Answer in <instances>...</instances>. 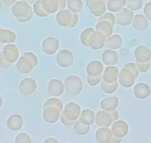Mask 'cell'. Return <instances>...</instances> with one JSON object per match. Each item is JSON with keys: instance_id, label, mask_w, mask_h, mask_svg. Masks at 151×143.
Returning <instances> with one entry per match:
<instances>
[{"instance_id": "cell-1", "label": "cell", "mask_w": 151, "mask_h": 143, "mask_svg": "<svg viewBox=\"0 0 151 143\" xmlns=\"http://www.w3.org/2000/svg\"><path fill=\"white\" fill-rule=\"evenodd\" d=\"M127 7L132 10H138L142 8V2L141 0H127Z\"/></svg>"}, {"instance_id": "cell-2", "label": "cell", "mask_w": 151, "mask_h": 143, "mask_svg": "<svg viewBox=\"0 0 151 143\" xmlns=\"http://www.w3.org/2000/svg\"><path fill=\"white\" fill-rule=\"evenodd\" d=\"M145 14L149 20H151V2L146 4L145 8Z\"/></svg>"}, {"instance_id": "cell-3", "label": "cell", "mask_w": 151, "mask_h": 143, "mask_svg": "<svg viewBox=\"0 0 151 143\" xmlns=\"http://www.w3.org/2000/svg\"><path fill=\"white\" fill-rule=\"evenodd\" d=\"M142 1V3L144 4H147V3H150V2H151V0H141Z\"/></svg>"}, {"instance_id": "cell-4", "label": "cell", "mask_w": 151, "mask_h": 143, "mask_svg": "<svg viewBox=\"0 0 151 143\" xmlns=\"http://www.w3.org/2000/svg\"><path fill=\"white\" fill-rule=\"evenodd\" d=\"M2 104V100L0 101V107H1V105Z\"/></svg>"}]
</instances>
